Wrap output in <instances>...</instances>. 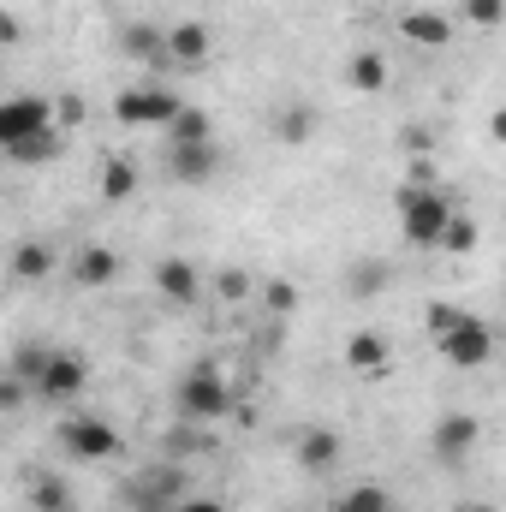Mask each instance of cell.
<instances>
[{
	"instance_id": "6da1fadb",
	"label": "cell",
	"mask_w": 506,
	"mask_h": 512,
	"mask_svg": "<svg viewBox=\"0 0 506 512\" xmlns=\"http://www.w3.org/2000/svg\"><path fill=\"white\" fill-rule=\"evenodd\" d=\"M453 221H459V203L447 191H435V185H405L399 191V233H405V245L441 251Z\"/></svg>"
},
{
	"instance_id": "7a4b0ae2",
	"label": "cell",
	"mask_w": 506,
	"mask_h": 512,
	"mask_svg": "<svg viewBox=\"0 0 506 512\" xmlns=\"http://www.w3.org/2000/svg\"><path fill=\"white\" fill-rule=\"evenodd\" d=\"M179 108H185V102H179L167 84H131V90L114 96V120H120V126H173Z\"/></svg>"
},
{
	"instance_id": "3957f363",
	"label": "cell",
	"mask_w": 506,
	"mask_h": 512,
	"mask_svg": "<svg viewBox=\"0 0 506 512\" xmlns=\"http://www.w3.org/2000/svg\"><path fill=\"white\" fill-rule=\"evenodd\" d=\"M173 399H179V417H185V423H215L233 393H227V382H221L209 364H197V370L179 376V393H173Z\"/></svg>"
},
{
	"instance_id": "277c9868",
	"label": "cell",
	"mask_w": 506,
	"mask_h": 512,
	"mask_svg": "<svg viewBox=\"0 0 506 512\" xmlns=\"http://www.w3.org/2000/svg\"><path fill=\"white\" fill-rule=\"evenodd\" d=\"M60 447L72 453V459H84V465H96V459H120V429L108 423V417H66L60 423Z\"/></svg>"
},
{
	"instance_id": "5b68a950",
	"label": "cell",
	"mask_w": 506,
	"mask_h": 512,
	"mask_svg": "<svg viewBox=\"0 0 506 512\" xmlns=\"http://www.w3.org/2000/svg\"><path fill=\"white\" fill-rule=\"evenodd\" d=\"M435 352H441L453 370H483V364L495 358V328H489V322H477V316H465L453 334H441V340H435Z\"/></svg>"
},
{
	"instance_id": "8992f818",
	"label": "cell",
	"mask_w": 506,
	"mask_h": 512,
	"mask_svg": "<svg viewBox=\"0 0 506 512\" xmlns=\"http://www.w3.org/2000/svg\"><path fill=\"white\" fill-rule=\"evenodd\" d=\"M54 126V102L48 96H6L0 102V149H18L24 137Z\"/></svg>"
},
{
	"instance_id": "52a82bcc",
	"label": "cell",
	"mask_w": 506,
	"mask_h": 512,
	"mask_svg": "<svg viewBox=\"0 0 506 512\" xmlns=\"http://www.w3.org/2000/svg\"><path fill=\"white\" fill-rule=\"evenodd\" d=\"M209 54H215V36H209L203 18H179L167 30V72H203Z\"/></svg>"
},
{
	"instance_id": "ba28073f",
	"label": "cell",
	"mask_w": 506,
	"mask_h": 512,
	"mask_svg": "<svg viewBox=\"0 0 506 512\" xmlns=\"http://www.w3.org/2000/svg\"><path fill=\"white\" fill-rule=\"evenodd\" d=\"M477 441H483V423H477L471 411H447V417L429 429V453H435L441 465H459V459H471V453H477Z\"/></svg>"
},
{
	"instance_id": "9c48e42d",
	"label": "cell",
	"mask_w": 506,
	"mask_h": 512,
	"mask_svg": "<svg viewBox=\"0 0 506 512\" xmlns=\"http://www.w3.org/2000/svg\"><path fill=\"white\" fill-rule=\"evenodd\" d=\"M84 382H90L84 358H78V352H60V346H54L48 370H42V376L30 382V393H36V399H48V405H66V399H78V393H84Z\"/></svg>"
},
{
	"instance_id": "30bf717a",
	"label": "cell",
	"mask_w": 506,
	"mask_h": 512,
	"mask_svg": "<svg viewBox=\"0 0 506 512\" xmlns=\"http://www.w3.org/2000/svg\"><path fill=\"white\" fill-rule=\"evenodd\" d=\"M155 292L167 304H197L203 298V274L191 268V256H161L155 262Z\"/></svg>"
},
{
	"instance_id": "8fae6325",
	"label": "cell",
	"mask_w": 506,
	"mask_h": 512,
	"mask_svg": "<svg viewBox=\"0 0 506 512\" xmlns=\"http://www.w3.org/2000/svg\"><path fill=\"white\" fill-rule=\"evenodd\" d=\"M215 167H221L215 143H173V155H167V173L179 185H203V179H215Z\"/></svg>"
},
{
	"instance_id": "7c38bea8",
	"label": "cell",
	"mask_w": 506,
	"mask_h": 512,
	"mask_svg": "<svg viewBox=\"0 0 506 512\" xmlns=\"http://www.w3.org/2000/svg\"><path fill=\"white\" fill-rule=\"evenodd\" d=\"M387 334H376V328H358L352 340H346V370H358V376H381L387 370Z\"/></svg>"
},
{
	"instance_id": "4fadbf2b",
	"label": "cell",
	"mask_w": 506,
	"mask_h": 512,
	"mask_svg": "<svg viewBox=\"0 0 506 512\" xmlns=\"http://www.w3.org/2000/svg\"><path fill=\"white\" fill-rule=\"evenodd\" d=\"M399 36L417 42V48H447L453 42V18L447 12H405L399 18Z\"/></svg>"
},
{
	"instance_id": "5bb4252c",
	"label": "cell",
	"mask_w": 506,
	"mask_h": 512,
	"mask_svg": "<svg viewBox=\"0 0 506 512\" xmlns=\"http://www.w3.org/2000/svg\"><path fill=\"white\" fill-rule=\"evenodd\" d=\"M340 447H346V441H340L334 429H304L292 453H298L304 471H334V465H340Z\"/></svg>"
},
{
	"instance_id": "9a60e30c",
	"label": "cell",
	"mask_w": 506,
	"mask_h": 512,
	"mask_svg": "<svg viewBox=\"0 0 506 512\" xmlns=\"http://www.w3.org/2000/svg\"><path fill=\"white\" fill-rule=\"evenodd\" d=\"M120 274V256L108 251V245H84V251L72 256V280L78 286H108Z\"/></svg>"
},
{
	"instance_id": "2e32d148",
	"label": "cell",
	"mask_w": 506,
	"mask_h": 512,
	"mask_svg": "<svg viewBox=\"0 0 506 512\" xmlns=\"http://www.w3.org/2000/svg\"><path fill=\"white\" fill-rule=\"evenodd\" d=\"M120 48L131 60H143V66H167V30H155V24H126Z\"/></svg>"
},
{
	"instance_id": "e0dca14e",
	"label": "cell",
	"mask_w": 506,
	"mask_h": 512,
	"mask_svg": "<svg viewBox=\"0 0 506 512\" xmlns=\"http://www.w3.org/2000/svg\"><path fill=\"white\" fill-rule=\"evenodd\" d=\"M131 191H137V167H131L126 155H108L102 161V179H96V197L102 203H126Z\"/></svg>"
},
{
	"instance_id": "ac0fdd59",
	"label": "cell",
	"mask_w": 506,
	"mask_h": 512,
	"mask_svg": "<svg viewBox=\"0 0 506 512\" xmlns=\"http://www.w3.org/2000/svg\"><path fill=\"white\" fill-rule=\"evenodd\" d=\"M54 262H60L54 245L30 239V245H18V251H12V274H18V280H48V274H54Z\"/></svg>"
},
{
	"instance_id": "d6986e66",
	"label": "cell",
	"mask_w": 506,
	"mask_h": 512,
	"mask_svg": "<svg viewBox=\"0 0 506 512\" xmlns=\"http://www.w3.org/2000/svg\"><path fill=\"white\" fill-rule=\"evenodd\" d=\"M346 78H352V90H364V96H376V90H387V60H381L376 48H364V54H352V66H346Z\"/></svg>"
},
{
	"instance_id": "ffe728a7",
	"label": "cell",
	"mask_w": 506,
	"mask_h": 512,
	"mask_svg": "<svg viewBox=\"0 0 506 512\" xmlns=\"http://www.w3.org/2000/svg\"><path fill=\"white\" fill-rule=\"evenodd\" d=\"M6 155H12L18 167H42V161H54V155H60V131H54V126L36 131V137H24V143H18V149H6Z\"/></svg>"
},
{
	"instance_id": "44dd1931",
	"label": "cell",
	"mask_w": 506,
	"mask_h": 512,
	"mask_svg": "<svg viewBox=\"0 0 506 512\" xmlns=\"http://www.w3.org/2000/svg\"><path fill=\"white\" fill-rule=\"evenodd\" d=\"M334 512H393V507H387V489L381 483H358V489H346L334 501Z\"/></svg>"
},
{
	"instance_id": "7402d4cb",
	"label": "cell",
	"mask_w": 506,
	"mask_h": 512,
	"mask_svg": "<svg viewBox=\"0 0 506 512\" xmlns=\"http://www.w3.org/2000/svg\"><path fill=\"white\" fill-rule=\"evenodd\" d=\"M167 137H173V143H215V137H209V114H203V108H179V120L167 126Z\"/></svg>"
},
{
	"instance_id": "603a6c76",
	"label": "cell",
	"mask_w": 506,
	"mask_h": 512,
	"mask_svg": "<svg viewBox=\"0 0 506 512\" xmlns=\"http://www.w3.org/2000/svg\"><path fill=\"white\" fill-rule=\"evenodd\" d=\"M48 358H54V346H36V340H24V346L12 352V376H24V382H36V376L48 370Z\"/></svg>"
},
{
	"instance_id": "cb8c5ba5",
	"label": "cell",
	"mask_w": 506,
	"mask_h": 512,
	"mask_svg": "<svg viewBox=\"0 0 506 512\" xmlns=\"http://www.w3.org/2000/svg\"><path fill=\"white\" fill-rule=\"evenodd\" d=\"M310 131H316V114L310 108H280V120H274V137L280 143H304Z\"/></svg>"
},
{
	"instance_id": "d4e9b609",
	"label": "cell",
	"mask_w": 506,
	"mask_h": 512,
	"mask_svg": "<svg viewBox=\"0 0 506 512\" xmlns=\"http://www.w3.org/2000/svg\"><path fill=\"white\" fill-rule=\"evenodd\" d=\"M36 507L42 512H72V489H66L60 477H42V483H36Z\"/></svg>"
},
{
	"instance_id": "484cf974",
	"label": "cell",
	"mask_w": 506,
	"mask_h": 512,
	"mask_svg": "<svg viewBox=\"0 0 506 512\" xmlns=\"http://www.w3.org/2000/svg\"><path fill=\"white\" fill-rule=\"evenodd\" d=\"M459 322H465V310H453V304H429V310H423V328H429V340L453 334Z\"/></svg>"
},
{
	"instance_id": "4316f807",
	"label": "cell",
	"mask_w": 506,
	"mask_h": 512,
	"mask_svg": "<svg viewBox=\"0 0 506 512\" xmlns=\"http://www.w3.org/2000/svg\"><path fill=\"white\" fill-rule=\"evenodd\" d=\"M441 251H453V256L477 251V221H471V215H465V209H459V221H453V227H447V245H441Z\"/></svg>"
},
{
	"instance_id": "83f0119b",
	"label": "cell",
	"mask_w": 506,
	"mask_h": 512,
	"mask_svg": "<svg viewBox=\"0 0 506 512\" xmlns=\"http://www.w3.org/2000/svg\"><path fill=\"white\" fill-rule=\"evenodd\" d=\"M465 18L483 24V30H495V24H506V0H465Z\"/></svg>"
},
{
	"instance_id": "f1b7e54d",
	"label": "cell",
	"mask_w": 506,
	"mask_h": 512,
	"mask_svg": "<svg viewBox=\"0 0 506 512\" xmlns=\"http://www.w3.org/2000/svg\"><path fill=\"white\" fill-rule=\"evenodd\" d=\"M387 280H393V268H387V262H364V268L352 274V286H358V292H381Z\"/></svg>"
},
{
	"instance_id": "f546056e",
	"label": "cell",
	"mask_w": 506,
	"mask_h": 512,
	"mask_svg": "<svg viewBox=\"0 0 506 512\" xmlns=\"http://www.w3.org/2000/svg\"><path fill=\"white\" fill-rule=\"evenodd\" d=\"M24 376H6V382H0V405H6V411H18V405H24Z\"/></svg>"
},
{
	"instance_id": "4dcf8cb0",
	"label": "cell",
	"mask_w": 506,
	"mask_h": 512,
	"mask_svg": "<svg viewBox=\"0 0 506 512\" xmlns=\"http://www.w3.org/2000/svg\"><path fill=\"white\" fill-rule=\"evenodd\" d=\"M54 120H60V126H78V120H84V102H78V96H60V102H54Z\"/></svg>"
},
{
	"instance_id": "1f68e13d",
	"label": "cell",
	"mask_w": 506,
	"mask_h": 512,
	"mask_svg": "<svg viewBox=\"0 0 506 512\" xmlns=\"http://www.w3.org/2000/svg\"><path fill=\"white\" fill-rule=\"evenodd\" d=\"M221 298H251V274H221Z\"/></svg>"
},
{
	"instance_id": "d6a6232c",
	"label": "cell",
	"mask_w": 506,
	"mask_h": 512,
	"mask_svg": "<svg viewBox=\"0 0 506 512\" xmlns=\"http://www.w3.org/2000/svg\"><path fill=\"white\" fill-rule=\"evenodd\" d=\"M298 304V286H268V310H292Z\"/></svg>"
},
{
	"instance_id": "836d02e7",
	"label": "cell",
	"mask_w": 506,
	"mask_h": 512,
	"mask_svg": "<svg viewBox=\"0 0 506 512\" xmlns=\"http://www.w3.org/2000/svg\"><path fill=\"white\" fill-rule=\"evenodd\" d=\"M489 137H495V143H506V108H495V114H489Z\"/></svg>"
},
{
	"instance_id": "e575fe53",
	"label": "cell",
	"mask_w": 506,
	"mask_h": 512,
	"mask_svg": "<svg viewBox=\"0 0 506 512\" xmlns=\"http://www.w3.org/2000/svg\"><path fill=\"white\" fill-rule=\"evenodd\" d=\"M173 512H221V507H215V501H179Z\"/></svg>"
},
{
	"instance_id": "d590c367",
	"label": "cell",
	"mask_w": 506,
	"mask_h": 512,
	"mask_svg": "<svg viewBox=\"0 0 506 512\" xmlns=\"http://www.w3.org/2000/svg\"><path fill=\"white\" fill-rule=\"evenodd\" d=\"M453 512H501V507H489V501H459Z\"/></svg>"
},
{
	"instance_id": "8d00e7d4",
	"label": "cell",
	"mask_w": 506,
	"mask_h": 512,
	"mask_svg": "<svg viewBox=\"0 0 506 512\" xmlns=\"http://www.w3.org/2000/svg\"><path fill=\"white\" fill-rule=\"evenodd\" d=\"M352 6H370V0H352Z\"/></svg>"
}]
</instances>
